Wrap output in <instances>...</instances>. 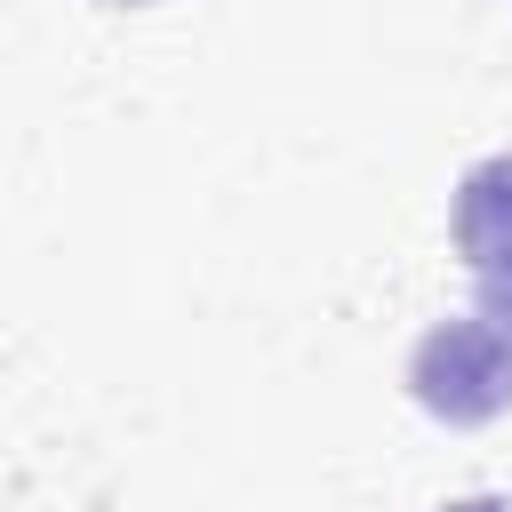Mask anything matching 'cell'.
I'll return each instance as SVG.
<instances>
[{
  "instance_id": "1",
  "label": "cell",
  "mask_w": 512,
  "mask_h": 512,
  "mask_svg": "<svg viewBox=\"0 0 512 512\" xmlns=\"http://www.w3.org/2000/svg\"><path fill=\"white\" fill-rule=\"evenodd\" d=\"M408 392L416 408L448 416V424H488L512 408V336L496 320H440L416 336L408 352Z\"/></svg>"
},
{
  "instance_id": "2",
  "label": "cell",
  "mask_w": 512,
  "mask_h": 512,
  "mask_svg": "<svg viewBox=\"0 0 512 512\" xmlns=\"http://www.w3.org/2000/svg\"><path fill=\"white\" fill-rule=\"evenodd\" d=\"M448 232L464 248V264L512 248V152H488L480 168H464L456 184V208H448Z\"/></svg>"
},
{
  "instance_id": "3",
  "label": "cell",
  "mask_w": 512,
  "mask_h": 512,
  "mask_svg": "<svg viewBox=\"0 0 512 512\" xmlns=\"http://www.w3.org/2000/svg\"><path fill=\"white\" fill-rule=\"evenodd\" d=\"M472 296H480V320H496L512 336V248H496V256L472 264Z\"/></svg>"
},
{
  "instance_id": "4",
  "label": "cell",
  "mask_w": 512,
  "mask_h": 512,
  "mask_svg": "<svg viewBox=\"0 0 512 512\" xmlns=\"http://www.w3.org/2000/svg\"><path fill=\"white\" fill-rule=\"evenodd\" d=\"M440 512H512L504 496H456V504H440Z\"/></svg>"
},
{
  "instance_id": "5",
  "label": "cell",
  "mask_w": 512,
  "mask_h": 512,
  "mask_svg": "<svg viewBox=\"0 0 512 512\" xmlns=\"http://www.w3.org/2000/svg\"><path fill=\"white\" fill-rule=\"evenodd\" d=\"M112 8H144V0H112Z\"/></svg>"
}]
</instances>
